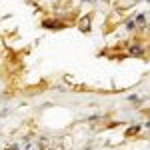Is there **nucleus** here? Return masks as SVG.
Listing matches in <instances>:
<instances>
[{"mask_svg": "<svg viewBox=\"0 0 150 150\" xmlns=\"http://www.w3.org/2000/svg\"><path fill=\"white\" fill-rule=\"evenodd\" d=\"M80 30H82V32H88V30H90V16H84V18H82Z\"/></svg>", "mask_w": 150, "mask_h": 150, "instance_id": "1", "label": "nucleus"}, {"mask_svg": "<svg viewBox=\"0 0 150 150\" xmlns=\"http://www.w3.org/2000/svg\"><path fill=\"white\" fill-rule=\"evenodd\" d=\"M130 54H132V56H140V54H142V46H132L130 48Z\"/></svg>", "mask_w": 150, "mask_h": 150, "instance_id": "2", "label": "nucleus"}, {"mask_svg": "<svg viewBox=\"0 0 150 150\" xmlns=\"http://www.w3.org/2000/svg\"><path fill=\"white\" fill-rule=\"evenodd\" d=\"M136 22H138V24H144V22H146L144 14H136Z\"/></svg>", "mask_w": 150, "mask_h": 150, "instance_id": "3", "label": "nucleus"}, {"mask_svg": "<svg viewBox=\"0 0 150 150\" xmlns=\"http://www.w3.org/2000/svg\"><path fill=\"white\" fill-rule=\"evenodd\" d=\"M134 26H136V22H134V20H128V22H126V28H128V30H132Z\"/></svg>", "mask_w": 150, "mask_h": 150, "instance_id": "4", "label": "nucleus"}, {"mask_svg": "<svg viewBox=\"0 0 150 150\" xmlns=\"http://www.w3.org/2000/svg\"><path fill=\"white\" fill-rule=\"evenodd\" d=\"M148 126H150V122H148Z\"/></svg>", "mask_w": 150, "mask_h": 150, "instance_id": "5", "label": "nucleus"}, {"mask_svg": "<svg viewBox=\"0 0 150 150\" xmlns=\"http://www.w3.org/2000/svg\"><path fill=\"white\" fill-rule=\"evenodd\" d=\"M148 2H150V0H148Z\"/></svg>", "mask_w": 150, "mask_h": 150, "instance_id": "6", "label": "nucleus"}]
</instances>
